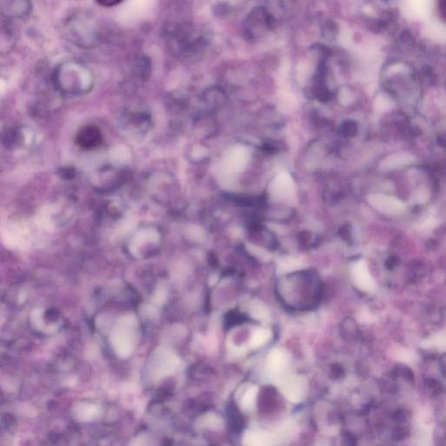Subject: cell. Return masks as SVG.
<instances>
[{
    "label": "cell",
    "mask_w": 446,
    "mask_h": 446,
    "mask_svg": "<svg viewBox=\"0 0 446 446\" xmlns=\"http://www.w3.org/2000/svg\"><path fill=\"white\" fill-rule=\"evenodd\" d=\"M57 79L60 87L71 94H82L90 90L93 83L90 71L76 63L63 65L58 71Z\"/></svg>",
    "instance_id": "obj_1"
},
{
    "label": "cell",
    "mask_w": 446,
    "mask_h": 446,
    "mask_svg": "<svg viewBox=\"0 0 446 446\" xmlns=\"http://www.w3.org/2000/svg\"><path fill=\"white\" fill-rule=\"evenodd\" d=\"M277 382L281 386V392L292 402H299L304 398L306 392V382L303 377L296 376H281Z\"/></svg>",
    "instance_id": "obj_2"
},
{
    "label": "cell",
    "mask_w": 446,
    "mask_h": 446,
    "mask_svg": "<svg viewBox=\"0 0 446 446\" xmlns=\"http://www.w3.org/2000/svg\"><path fill=\"white\" fill-rule=\"evenodd\" d=\"M103 135L95 125H86L76 135V144L83 150H94L102 146Z\"/></svg>",
    "instance_id": "obj_3"
},
{
    "label": "cell",
    "mask_w": 446,
    "mask_h": 446,
    "mask_svg": "<svg viewBox=\"0 0 446 446\" xmlns=\"http://www.w3.org/2000/svg\"><path fill=\"white\" fill-rule=\"evenodd\" d=\"M289 364V356L284 350L281 349H274L270 351L267 358V365L269 371L280 377L283 376L285 369Z\"/></svg>",
    "instance_id": "obj_4"
},
{
    "label": "cell",
    "mask_w": 446,
    "mask_h": 446,
    "mask_svg": "<svg viewBox=\"0 0 446 446\" xmlns=\"http://www.w3.org/2000/svg\"><path fill=\"white\" fill-rule=\"evenodd\" d=\"M242 443L244 446H274V438L265 431H247Z\"/></svg>",
    "instance_id": "obj_5"
},
{
    "label": "cell",
    "mask_w": 446,
    "mask_h": 446,
    "mask_svg": "<svg viewBox=\"0 0 446 446\" xmlns=\"http://www.w3.org/2000/svg\"><path fill=\"white\" fill-rule=\"evenodd\" d=\"M304 264L300 259L294 256H285L279 259L276 263V269L278 273L285 274L296 270H299L304 268Z\"/></svg>",
    "instance_id": "obj_6"
},
{
    "label": "cell",
    "mask_w": 446,
    "mask_h": 446,
    "mask_svg": "<svg viewBox=\"0 0 446 446\" xmlns=\"http://www.w3.org/2000/svg\"><path fill=\"white\" fill-rule=\"evenodd\" d=\"M271 338L270 330L265 329H257L252 335L249 342V346L251 348H258L267 343Z\"/></svg>",
    "instance_id": "obj_7"
},
{
    "label": "cell",
    "mask_w": 446,
    "mask_h": 446,
    "mask_svg": "<svg viewBox=\"0 0 446 446\" xmlns=\"http://www.w3.org/2000/svg\"><path fill=\"white\" fill-rule=\"evenodd\" d=\"M250 315L253 318L265 321L270 318V312L268 308L261 302L255 300L250 305Z\"/></svg>",
    "instance_id": "obj_8"
},
{
    "label": "cell",
    "mask_w": 446,
    "mask_h": 446,
    "mask_svg": "<svg viewBox=\"0 0 446 446\" xmlns=\"http://www.w3.org/2000/svg\"><path fill=\"white\" fill-rule=\"evenodd\" d=\"M257 394H258V388L256 385H253L247 389V392L244 394L243 397L241 398V401H240V405L243 410L250 411L254 408Z\"/></svg>",
    "instance_id": "obj_9"
},
{
    "label": "cell",
    "mask_w": 446,
    "mask_h": 446,
    "mask_svg": "<svg viewBox=\"0 0 446 446\" xmlns=\"http://www.w3.org/2000/svg\"><path fill=\"white\" fill-rule=\"evenodd\" d=\"M354 277L356 283L361 287H365L368 284V276L365 272V269L363 265L358 264L354 270Z\"/></svg>",
    "instance_id": "obj_10"
},
{
    "label": "cell",
    "mask_w": 446,
    "mask_h": 446,
    "mask_svg": "<svg viewBox=\"0 0 446 446\" xmlns=\"http://www.w3.org/2000/svg\"><path fill=\"white\" fill-rule=\"evenodd\" d=\"M247 248L251 253L252 255H255V257H257L260 260H262V261L270 260V253H268L266 250H264L263 248L257 247V246H254V245H249V244L247 245Z\"/></svg>",
    "instance_id": "obj_11"
},
{
    "label": "cell",
    "mask_w": 446,
    "mask_h": 446,
    "mask_svg": "<svg viewBox=\"0 0 446 446\" xmlns=\"http://www.w3.org/2000/svg\"><path fill=\"white\" fill-rule=\"evenodd\" d=\"M99 4L104 5V6H114L116 4H119V1H100L98 2Z\"/></svg>",
    "instance_id": "obj_12"
}]
</instances>
